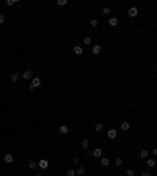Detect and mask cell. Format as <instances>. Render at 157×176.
Instances as JSON below:
<instances>
[{
    "instance_id": "obj_1",
    "label": "cell",
    "mask_w": 157,
    "mask_h": 176,
    "mask_svg": "<svg viewBox=\"0 0 157 176\" xmlns=\"http://www.w3.org/2000/svg\"><path fill=\"white\" fill-rule=\"evenodd\" d=\"M39 85H41V80H39L38 77H33V79H31L30 87H28V90H35V88H38Z\"/></svg>"
},
{
    "instance_id": "obj_2",
    "label": "cell",
    "mask_w": 157,
    "mask_h": 176,
    "mask_svg": "<svg viewBox=\"0 0 157 176\" xmlns=\"http://www.w3.org/2000/svg\"><path fill=\"white\" fill-rule=\"evenodd\" d=\"M101 50H102V49H101V46H99V44H94V46L91 47V52H93L94 55H97V54H101Z\"/></svg>"
},
{
    "instance_id": "obj_3",
    "label": "cell",
    "mask_w": 157,
    "mask_h": 176,
    "mask_svg": "<svg viewBox=\"0 0 157 176\" xmlns=\"http://www.w3.org/2000/svg\"><path fill=\"white\" fill-rule=\"evenodd\" d=\"M38 165L41 167L42 170H46L47 167H49V162H47V161H46V159H42V161H39V162H38Z\"/></svg>"
},
{
    "instance_id": "obj_4",
    "label": "cell",
    "mask_w": 157,
    "mask_h": 176,
    "mask_svg": "<svg viewBox=\"0 0 157 176\" xmlns=\"http://www.w3.org/2000/svg\"><path fill=\"white\" fill-rule=\"evenodd\" d=\"M127 14L131 16V17H135V16H137V14H138V10H137L135 6H132L131 10H129V13H127Z\"/></svg>"
},
{
    "instance_id": "obj_5",
    "label": "cell",
    "mask_w": 157,
    "mask_h": 176,
    "mask_svg": "<svg viewBox=\"0 0 157 176\" xmlns=\"http://www.w3.org/2000/svg\"><path fill=\"white\" fill-rule=\"evenodd\" d=\"M22 77H24V79H27V80H28V79H31V77H33V73H31L30 69H27L25 73L22 74Z\"/></svg>"
},
{
    "instance_id": "obj_6",
    "label": "cell",
    "mask_w": 157,
    "mask_h": 176,
    "mask_svg": "<svg viewBox=\"0 0 157 176\" xmlns=\"http://www.w3.org/2000/svg\"><path fill=\"white\" fill-rule=\"evenodd\" d=\"M116 134H118V132H116L115 129H110L108 132H107V137H108V138H115V137H116Z\"/></svg>"
},
{
    "instance_id": "obj_7",
    "label": "cell",
    "mask_w": 157,
    "mask_h": 176,
    "mask_svg": "<svg viewBox=\"0 0 157 176\" xmlns=\"http://www.w3.org/2000/svg\"><path fill=\"white\" fill-rule=\"evenodd\" d=\"M74 54H75V55H82V54H83V49L80 46H75L74 47Z\"/></svg>"
},
{
    "instance_id": "obj_8",
    "label": "cell",
    "mask_w": 157,
    "mask_h": 176,
    "mask_svg": "<svg viewBox=\"0 0 157 176\" xmlns=\"http://www.w3.org/2000/svg\"><path fill=\"white\" fill-rule=\"evenodd\" d=\"M10 80H11V82H17V80H19V74H17V73H13V74L10 76Z\"/></svg>"
},
{
    "instance_id": "obj_9",
    "label": "cell",
    "mask_w": 157,
    "mask_h": 176,
    "mask_svg": "<svg viewBox=\"0 0 157 176\" xmlns=\"http://www.w3.org/2000/svg\"><path fill=\"white\" fill-rule=\"evenodd\" d=\"M121 130H129V127H131V124L127 123V121H124V123H121Z\"/></svg>"
},
{
    "instance_id": "obj_10",
    "label": "cell",
    "mask_w": 157,
    "mask_h": 176,
    "mask_svg": "<svg viewBox=\"0 0 157 176\" xmlns=\"http://www.w3.org/2000/svg\"><path fill=\"white\" fill-rule=\"evenodd\" d=\"M148 154H149V151L148 149H141L140 151V157L141 159H148Z\"/></svg>"
},
{
    "instance_id": "obj_11",
    "label": "cell",
    "mask_w": 157,
    "mask_h": 176,
    "mask_svg": "<svg viewBox=\"0 0 157 176\" xmlns=\"http://www.w3.org/2000/svg\"><path fill=\"white\" fill-rule=\"evenodd\" d=\"M13 161H14V157L11 154H5V162L6 164H13Z\"/></svg>"
},
{
    "instance_id": "obj_12",
    "label": "cell",
    "mask_w": 157,
    "mask_h": 176,
    "mask_svg": "<svg viewBox=\"0 0 157 176\" xmlns=\"http://www.w3.org/2000/svg\"><path fill=\"white\" fill-rule=\"evenodd\" d=\"M93 156L94 157H101V156H102V149H101V148H96V149L93 151Z\"/></svg>"
},
{
    "instance_id": "obj_13",
    "label": "cell",
    "mask_w": 157,
    "mask_h": 176,
    "mask_svg": "<svg viewBox=\"0 0 157 176\" xmlns=\"http://www.w3.org/2000/svg\"><path fill=\"white\" fill-rule=\"evenodd\" d=\"M108 24H110L112 27H116V25H118V19H116V17H110Z\"/></svg>"
},
{
    "instance_id": "obj_14",
    "label": "cell",
    "mask_w": 157,
    "mask_h": 176,
    "mask_svg": "<svg viewBox=\"0 0 157 176\" xmlns=\"http://www.w3.org/2000/svg\"><path fill=\"white\" fill-rule=\"evenodd\" d=\"M68 126H60V134H68Z\"/></svg>"
},
{
    "instance_id": "obj_15",
    "label": "cell",
    "mask_w": 157,
    "mask_h": 176,
    "mask_svg": "<svg viewBox=\"0 0 157 176\" xmlns=\"http://www.w3.org/2000/svg\"><path fill=\"white\" fill-rule=\"evenodd\" d=\"M101 165L107 167V165H108V159H107V157H102V159H101Z\"/></svg>"
},
{
    "instance_id": "obj_16",
    "label": "cell",
    "mask_w": 157,
    "mask_h": 176,
    "mask_svg": "<svg viewBox=\"0 0 157 176\" xmlns=\"http://www.w3.org/2000/svg\"><path fill=\"white\" fill-rule=\"evenodd\" d=\"M85 173V167H78L77 171H75V175H83Z\"/></svg>"
},
{
    "instance_id": "obj_17",
    "label": "cell",
    "mask_w": 157,
    "mask_h": 176,
    "mask_svg": "<svg viewBox=\"0 0 157 176\" xmlns=\"http://www.w3.org/2000/svg\"><path fill=\"white\" fill-rule=\"evenodd\" d=\"M102 127H104V126L101 124V123H97V124L94 126V129H96V132H101V130H102Z\"/></svg>"
},
{
    "instance_id": "obj_18",
    "label": "cell",
    "mask_w": 157,
    "mask_h": 176,
    "mask_svg": "<svg viewBox=\"0 0 157 176\" xmlns=\"http://www.w3.org/2000/svg\"><path fill=\"white\" fill-rule=\"evenodd\" d=\"M36 165H38V164H35V162H28V168H30V170H35Z\"/></svg>"
},
{
    "instance_id": "obj_19",
    "label": "cell",
    "mask_w": 157,
    "mask_h": 176,
    "mask_svg": "<svg viewBox=\"0 0 157 176\" xmlns=\"http://www.w3.org/2000/svg\"><path fill=\"white\" fill-rule=\"evenodd\" d=\"M82 146H83L85 149H86V148H88V146H90V142H88V140H86V138H85L83 142H82Z\"/></svg>"
},
{
    "instance_id": "obj_20",
    "label": "cell",
    "mask_w": 157,
    "mask_h": 176,
    "mask_svg": "<svg viewBox=\"0 0 157 176\" xmlns=\"http://www.w3.org/2000/svg\"><path fill=\"white\" fill-rule=\"evenodd\" d=\"M154 165H156V161H154V159H149V161H148V167H151L152 168Z\"/></svg>"
},
{
    "instance_id": "obj_21",
    "label": "cell",
    "mask_w": 157,
    "mask_h": 176,
    "mask_svg": "<svg viewBox=\"0 0 157 176\" xmlns=\"http://www.w3.org/2000/svg\"><path fill=\"white\" fill-rule=\"evenodd\" d=\"M115 165H116V167H121V165H123V159H120V157H118V159L115 161Z\"/></svg>"
},
{
    "instance_id": "obj_22",
    "label": "cell",
    "mask_w": 157,
    "mask_h": 176,
    "mask_svg": "<svg viewBox=\"0 0 157 176\" xmlns=\"http://www.w3.org/2000/svg\"><path fill=\"white\" fill-rule=\"evenodd\" d=\"M66 3H68L66 0H58V2H57V5H58V6H63V5H66Z\"/></svg>"
},
{
    "instance_id": "obj_23",
    "label": "cell",
    "mask_w": 157,
    "mask_h": 176,
    "mask_svg": "<svg viewBox=\"0 0 157 176\" xmlns=\"http://www.w3.org/2000/svg\"><path fill=\"white\" fill-rule=\"evenodd\" d=\"M16 3V0H6V6H13Z\"/></svg>"
},
{
    "instance_id": "obj_24",
    "label": "cell",
    "mask_w": 157,
    "mask_h": 176,
    "mask_svg": "<svg viewBox=\"0 0 157 176\" xmlns=\"http://www.w3.org/2000/svg\"><path fill=\"white\" fill-rule=\"evenodd\" d=\"M102 14H110V8L108 6H105L104 10H102Z\"/></svg>"
},
{
    "instance_id": "obj_25",
    "label": "cell",
    "mask_w": 157,
    "mask_h": 176,
    "mask_svg": "<svg viewBox=\"0 0 157 176\" xmlns=\"http://www.w3.org/2000/svg\"><path fill=\"white\" fill-rule=\"evenodd\" d=\"M126 175H127V176H134V175H135V173H134V170H131V168H129V170H127V173H126Z\"/></svg>"
},
{
    "instance_id": "obj_26",
    "label": "cell",
    "mask_w": 157,
    "mask_h": 176,
    "mask_svg": "<svg viewBox=\"0 0 157 176\" xmlns=\"http://www.w3.org/2000/svg\"><path fill=\"white\" fill-rule=\"evenodd\" d=\"M68 176H75V171L74 170H68Z\"/></svg>"
},
{
    "instance_id": "obj_27",
    "label": "cell",
    "mask_w": 157,
    "mask_h": 176,
    "mask_svg": "<svg viewBox=\"0 0 157 176\" xmlns=\"http://www.w3.org/2000/svg\"><path fill=\"white\" fill-rule=\"evenodd\" d=\"M85 44H91V38H83Z\"/></svg>"
},
{
    "instance_id": "obj_28",
    "label": "cell",
    "mask_w": 157,
    "mask_h": 176,
    "mask_svg": "<svg viewBox=\"0 0 157 176\" xmlns=\"http://www.w3.org/2000/svg\"><path fill=\"white\" fill-rule=\"evenodd\" d=\"M91 27H97V21H96V19L91 21Z\"/></svg>"
},
{
    "instance_id": "obj_29",
    "label": "cell",
    "mask_w": 157,
    "mask_h": 176,
    "mask_svg": "<svg viewBox=\"0 0 157 176\" xmlns=\"http://www.w3.org/2000/svg\"><path fill=\"white\" fill-rule=\"evenodd\" d=\"M3 21H5V16L0 14V24H3Z\"/></svg>"
},
{
    "instance_id": "obj_30",
    "label": "cell",
    "mask_w": 157,
    "mask_h": 176,
    "mask_svg": "<svg viewBox=\"0 0 157 176\" xmlns=\"http://www.w3.org/2000/svg\"><path fill=\"white\" fill-rule=\"evenodd\" d=\"M141 176H151V175H149V173H146V171H145V173H141Z\"/></svg>"
}]
</instances>
